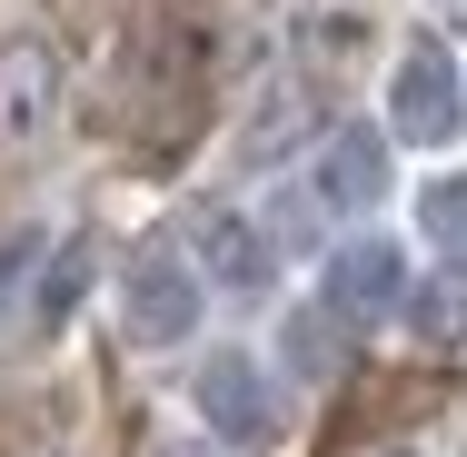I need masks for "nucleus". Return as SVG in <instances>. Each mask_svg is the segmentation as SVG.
<instances>
[{"label":"nucleus","mask_w":467,"mask_h":457,"mask_svg":"<svg viewBox=\"0 0 467 457\" xmlns=\"http://www.w3.org/2000/svg\"><path fill=\"white\" fill-rule=\"evenodd\" d=\"M189 259H199L209 288H249V298H259L269 269H279V249H269L239 209H199V219H189Z\"/></svg>","instance_id":"nucleus-6"},{"label":"nucleus","mask_w":467,"mask_h":457,"mask_svg":"<svg viewBox=\"0 0 467 457\" xmlns=\"http://www.w3.org/2000/svg\"><path fill=\"white\" fill-rule=\"evenodd\" d=\"M388 130L418 140V150H448L467 130V80H458V60H448L438 40H418V50L388 70Z\"/></svg>","instance_id":"nucleus-3"},{"label":"nucleus","mask_w":467,"mask_h":457,"mask_svg":"<svg viewBox=\"0 0 467 457\" xmlns=\"http://www.w3.org/2000/svg\"><path fill=\"white\" fill-rule=\"evenodd\" d=\"M408 328L428 348H467V288H418L408 298Z\"/></svg>","instance_id":"nucleus-9"},{"label":"nucleus","mask_w":467,"mask_h":457,"mask_svg":"<svg viewBox=\"0 0 467 457\" xmlns=\"http://www.w3.org/2000/svg\"><path fill=\"white\" fill-rule=\"evenodd\" d=\"M288 358H298V378H328L338 368V318L328 308H298L288 318Z\"/></svg>","instance_id":"nucleus-11"},{"label":"nucleus","mask_w":467,"mask_h":457,"mask_svg":"<svg viewBox=\"0 0 467 457\" xmlns=\"http://www.w3.org/2000/svg\"><path fill=\"white\" fill-rule=\"evenodd\" d=\"M80 269H90V249H70V259H60V269H50V288H40V308H50V318H60V308H70V298H80Z\"/></svg>","instance_id":"nucleus-12"},{"label":"nucleus","mask_w":467,"mask_h":457,"mask_svg":"<svg viewBox=\"0 0 467 457\" xmlns=\"http://www.w3.org/2000/svg\"><path fill=\"white\" fill-rule=\"evenodd\" d=\"M40 259H50V229H40V219L0 229V308H10V298H20L30 278H40Z\"/></svg>","instance_id":"nucleus-10"},{"label":"nucleus","mask_w":467,"mask_h":457,"mask_svg":"<svg viewBox=\"0 0 467 457\" xmlns=\"http://www.w3.org/2000/svg\"><path fill=\"white\" fill-rule=\"evenodd\" d=\"M189 408H199V428H209L219 448H249V457L288 448V398H279V378L249 358V348H209L199 378H189Z\"/></svg>","instance_id":"nucleus-1"},{"label":"nucleus","mask_w":467,"mask_h":457,"mask_svg":"<svg viewBox=\"0 0 467 457\" xmlns=\"http://www.w3.org/2000/svg\"><path fill=\"white\" fill-rule=\"evenodd\" d=\"M308 189H318V209H378L388 199V140L378 130H328Z\"/></svg>","instance_id":"nucleus-7"},{"label":"nucleus","mask_w":467,"mask_h":457,"mask_svg":"<svg viewBox=\"0 0 467 457\" xmlns=\"http://www.w3.org/2000/svg\"><path fill=\"white\" fill-rule=\"evenodd\" d=\"M199 308H209V278H199V259H189L180 239L130 249V269H119V328H130L140 348L199 338Z\"/></svg>","instance_id":"nucleus-2"},{"label":"nucleus","mask_w":467,"mask_h":457,"mask_svg":"<svg viewBox=\"0 0 467 457\" xmlns=\"http://www.w3.org/2000/svg\"><path fill=\"white\" fill-rule=\"evenodd\" d=\"M418 239H428L448 269H467V180H428L418 189Z\"/></svg>","instance_id":"nucleus-8"},{"label":"nucleus","mask_w":467,"mask_h":457,"mask_svg":"<svg viewBox=\"0 0 467 457\" xmlns=\"http://www.w3.org/2000/svg\"><path fill=\"white\" fill-rule=\"evenodd\" d=\"M388 457H418V448H388Z\"/></svg>","instance_id":"nucleus-13"},{"label":"nucleus","mask_w":467,"mask_h":457,"mask_svg":"<svg viewBox=\"0 0 467 457\" xmlns=\"http://www.w3.org/2000/svg\"><path fill=\"white\" fill-rule=\"evenodd\" d=\"M318 308H328L338 328H378V318H398V308H408V259H398L388 239H348V249L328 259Z\"/></svg>","instance_id":"nucleus-4"},{"label":"nucleus","mask_w":467,"mask_h":457,"mask_svg":"<svg viewBox=\"0 0 467 457\" xmlns=\"http://www.w3.org/2000/svg\"><path fill=\"white\" fill-rule=\"evenodd\" d=\"M50 119H60V50L40 30H20V40H0V150L50 140Z\"/></svg>","instance_id":"nucleus-5"}]
</instances>
